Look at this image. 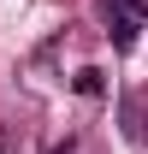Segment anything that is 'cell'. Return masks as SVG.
I'll return each mask as SVG.
<instances>
[{
    "instance_id": "6da1fadb",
    "label": "cell",
    "mask_w": 148,
    "mask_h": 154,
    "mask_svg": "<svg viewBox=\"0 0 148 154\" xmlns=\"http://www.w3.org/2000/svg\"><path fill=\"white\" fill-rule=\"evenodd\" d=\"M101 12H107V36L119 54H130L136 48V36H142L148 24V0H101Z\"/></svg>"
},
{
    "instance_id": "7a4b0ae2",
    "label": "cell",
    "mask_w": 148,
    "mask_h": 154,
    "mask_svg": "<svg viewBox=\"0 0 148 154\" xmlns=\"http://www.w3.org/2000/svg\"><path fill=\"white\" fill-rule=\"evenodd\" d=\"M101 89H107V83H101V71H89V65H83V71H77V95H101Z\"/></svg>"
},
{
    "instance_id": "3957f363",
    "label": "cell",
    "mask_w": 148,
    "mask_h": 154,
    "mask_svg": "<svg viewBox=\"0 0 148 154\" xmlns=\"http://www.w3.org/2000/svg\"><path fill=\"white\" fill-rule=\"evenodd\" d=\"M0 154H24V142H18L12 131H0Z\"/></svg>"
}]
</instances>
